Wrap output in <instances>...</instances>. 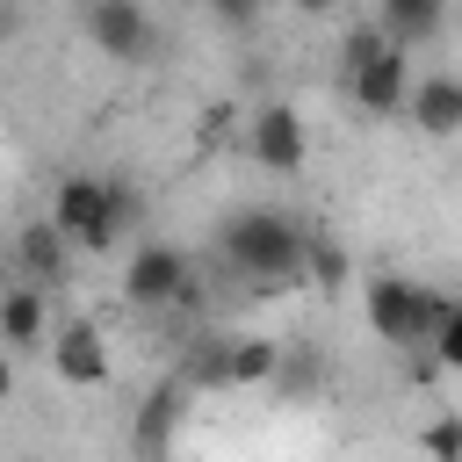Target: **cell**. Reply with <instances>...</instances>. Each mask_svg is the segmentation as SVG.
I'll use <instances>...</instances> for the list:
<instances>
[{
    "instance_id": "13",
    "label": "cell",
    "mask_w": 462,
    "mask_h": 462,
    "mask_svg": "<svg viewBox=\"0 0 462 462\" xmlns=\"http://www.w3.org/2000/svg\"><path fill=\"white\" fill-rule=\"evenodd\" d=\"M282 346L289 339H267V332H238L231 339V390H260L282 375Z\"/></svg>"
},
{
    "instance_id": "21",
    "label": "cell",
    "mask_w": 462,
    "mask_h": 462,
    "mask_svg": "<svg viewBox=\"0 0 462 462\" xmlns=\"http://www.w3.org/2000/svg\"><path fill=\"white\" fill-rule=\"evenodd\" d=\"M296 7H303V14H332L339 0H296Z\"/></svg>"
},
{
    "instance_id": "14",
    "label": "cell",
    "mask_w": 462,
    "mask_h": 462,
    "mask_svg": "<svg viewBox=\"0 0 462 462\" xmlns=\"http://www.w3.org/2000/svg\"><path fill=\"white\" fill-rule=\"evenodd\" d=\"M180 404H188V383H159V390L144 397V411H137V448H144V455H159V448L173 440Z\"/></svg>"
},
{
    "instance_id": "16",
    "label": "cell",
    "mask_w": 462,
    "mask_h": 462,
    "mask_svg": "<svg viewBox=\"0 0 462 462\" xmlns=\"http://www.w3.org/2000/svg\"><path fill=\"white\" fill-rule=\"evenodd\" d=\"M383 43H397V36L383 29V22H354V29L339 36V72H354V65H368V58H375Z\"/></svg>"
},
{
    "instance_id": "9",
    "label": "cell",
    "mask_w": 462,
    "mask_h": 462,
    "mask_svg": "<svg viewBox=\"0 0 462 462\" xmlns=\"http://www.w3.org/2000/svg\"><path fill=\"white\" fill-rule=\"evenodd\" d=\"M14 260H22V274H29V282L58 289V282L72 274V231H65L58 217H43V224H22V238H14Z\"/></svg>"
},
{
    "instance_id": "18",
    "label": "cell",
    "mask_w": 462,
    "mask_h": 462,
    "mask_svg": "<svg viewBox=\"0 0 462 462\" xmlns=\"http://www.w3.org/2000/svg\"><path fill=\"white\" fill-rule=\"evenodd\" d=\"M433 361H440L448 375H462V303L440 318V332H433Z\"/></svg>"
},
{
    "instance_id": "15",
    "label": "cell",
    "mask_w": 462,
    "mask_h": 462,
    "mask_svg": "<svg viewBox=\"0 0 462 462\" xmlns=\"http://www.w3.org/2000/svg\"><path fill=\"white\" fill-rule=\"evenodd\" d=\"M318 383H325V354H318L310 339H289V346H282V375H274V390H282L289 404H303V397H318Z\"/></svg>"
},
{
    "instance_id": "19",
    "label": "cell",
    "mask_w": 462,
    "mask_h": 462,
    "mask_svg": "<svg viewBox=\"0 0 462 462\" xmlns=\"http://www.w3.org/2000/svg\"><path fill=\"white\" fill-rule=\"evenodd\" d=\"M419 448H426V455H462V411H448V419L419 426Z\"/></svg>"
},
{
    "instance_id": "7",
    "label": "cell",
    "mask_w": 462,
    "mask_h": 462,
    "mask_svg": "<svg viewBox=\"0 0 462 462\" xmlns=\"http://www.w3.org/2000/svg\"><path fill=\"white\" fill-rule=\"evenodd\" d=\"M51 368H58L65 390H101L116 375V354H108V339H101L94 318H65L51 332Z\"/></svg>"
},
{
    "instance_id": "8",
    "label": "cell",
    "mask_w": 462,
    "mask_h": 462,
    "mask_svg": "<svg viewBox=\"0 0 462 462\" xmlns=\"http://www.w3.org/2000/svg\"><path fill=\"white\" fill-rule=\"evenodd\" d=\"M87 43L116 65H137L152 51V14L144 0H87Z\"/></svg>"
},
{
    "instance_id": "1",
    "label": "cell",
    "mask_w": 462,
    "mask_h": 462,
    "mask_svg": "<svg viewBox=\"0 0 462 462\" xmlns=\"http://www.w3.org/2000/svg\"><path fill=\"white\" fill-rule=\"evenodd\" d=\"M217 245L245 282H289V289L310 282V231L289 209H231L217 224Z\"/></svg>"
},
{
    "instance_id": "2",
    "label": "cell",
    "mask_w": 462,
    "mask_h": 462,
    "mask_svg": "<svg viewBox=\"0 0 462 462\" xmlns=\"http://www.w3.org/2000/svg\"><path fill=\"white\" fill-rule=\"evenodd\" d=\"M361 310H368V332L383 339V346H433V332H440V318L455 310L448 296H433L426 282H404V274H375L368 289H361Z\"/></svg>"
},
{
    "instance_id": "6",
    "label": "cell",
    "mask_w": 462,
    "mask_h": 462,
    "mask_svg": "<svg viewBox=\"0 0 462 462\" xmlns=\"http://www.w3.org/2000/svg\"><path fill=\"white\" fill-rule=\"evenodd\" d=\"M245 152H253V166H267V173H303L310 130H303V116H296L289 101H267V108L245 116Z\"/></svg>"
},
{
    "instance_id": "10",
    "label": "cell",
    "mask_w": 462,
    "mask_h": 462,
    "mask_svg": "<svg viewBox=\"0 0 462 462\" xmlns=\"http://www.w3.org/2000/svg\"><path fill=\"white\" fill-rule=\"evenodd\" d=\"M404 116H411L419 137H462V79H455V72H426V79L411 87Z\"/></svg>"
},
{
    "instance_id": "11",
    "label": "cell",
    "mask_w": 462,
    "mask_h": 462,
    "mask_svg": "<svg viewBox=\"0 0 462 462\" xmlns=\"http://www.w3.org/2000/svg\"><path fill=\"white\" fill-rule=\"evenodd\" d=\"M375 22H383L404 51H426V43L448 29V0H375Z\"/></svg>"
},
{
    "instance_id": "12",
    "label": "cell",
    "mask_w": 462,
    "mask_h": 462,
    "mask_svg": "<svg viewBox=\"0 0 462 462\" xmlns=\"http://www.w3.org/2000/svg\"><path fill=\"white\" fill-rule=\"evenodd\" d=\"M0 332H7V346H14V354L43 346V332H51V310H43V282H29V289H7V303H0Z\"/></svg>"
},
{
    "instance_id": "4",
    "label": "cell",
    "mask_w": 462,
    "mask_h": 462,
    "mask_svg": "<svg viewBox=\"0 0 462 462\" xmlns=\"http://www.w3.org/2000/svg\"><path fill=\"white\" fill-rule=\"evenodd\" d=\"M51 217L72 231V245H79V253H108V245L123 238L116 202H108V180H94V173H65V180H58V195H51Z\"/></svg>"
},
{
    "instance_id": "17",
    "label": "cell",
    "mask_w": 462,
    "mask_h": 462,
    "mask_svg": "<svg viewBox=\"0 0 462 462\" xmlns=\"http://www.w3.org/2000/svg\"><path fill=\"white\" fill-rule=\"evenodd\" d=\"M310 289H346V253L310 231Z\"/></svg>"
},
{
    "instance_id": "20",
    "label": "cell",
    "mask_w": 462,
    "mask_h": 462,
    "mask_svg": "<svg viewBox=\"0 0 462 462\" xmlns=\"http://www.w3.org/2000/svg\"><path fill=\"white\" fill-rule=\"evenodd\" d=\"M209 22L217 29H253L260 22V0H209Z\"/></svg>"
},
{
    "instance_id": "3",
    "label": "cell",
    "mask_w": 462,
    "mask_h": 462,
    "mask_svg": "<svg viewBox=\"0 0 462 462\" xmlns=\"http://www.w3.org/2000/svg\"><path fill=\"white\" fill-rule=\"evenodd\" d=\"M123 303L130 310H195L202 303V274L180 245L166 238H144L130 260H123Z\"/></svg>"
},
{
    "instance_id": "5",
    "label": "cell",
    "mask_w": 462,
    "mask_h": 462,
    "mask_svg": "<svg viewBox=\"0 0 462 462\" xmlns=\"http://www.w3.org/2000/svg\"><path fill=\"white\" fill-rule=\"evenodd\" d=\"M339 79H346V101H354L361 116H397V108L411 101V87H419L404 43H383L368 65H354V72H339Z\"/></svg>"
}]
</instances>
